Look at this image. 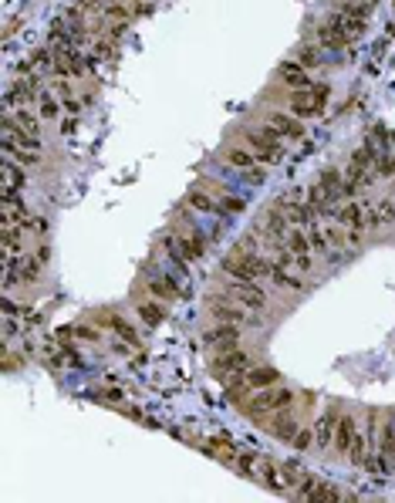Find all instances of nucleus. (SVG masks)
<instances>
[{
  "instance_id": "1",
  "label": "nucleus",
  "mask_w": 395,
  "mask_h": 503,
  "mask_svg": "<svg viewBox=\"0 0 395 503\" xmlns=\"http://www.w3.org/2000/svg\"><path fill=\"white\" fill-rule=\"evenodd\" d=\"M270 270H274V260L260 257V253H247L240 247H233L223 257V274L230 280H264L270 277Z\"/></svg>"
},
{
  "instance_id": "2",
  "label": "nucleus",
  "mask_w": 395,
  "mask_h": 503,
  "mask_svg": "<svg viewBox=\"0 0 395 503\" xmlns=\"http://www.w3.org/2000/svg\"><path fill=\"white\" fill-rule=\"evenodd\" d=\"M294 406V392L284 389V385H270V389H260L250 395V402H243L240 412H247L254 422H267V416H274V412H281V409H291Z\"/></svg>"
},
{
  "instance_id": "3",
  "label": "nucleus",
  "mask_w": 395,
  "mask_h": 503,
  "mask_svg": "<svg viewBox=\"0 0 395 503\" xmlns=\"http://www.w3.org/2000/svg\"><path fill=\"white\" fill-rule=\"evenodd\" d=\"M243 145H247L264 166H274L277 159H284V136L270 126L247 128V132H243Z\"/></svg>"
},
{
  "instance_id": "4",
  "label": "nucleus",
  "mask_w": 395,
  "mask_h": 503,
  "mask_svg": "<svg viewBox=\"0 0 395 503\" xmlns=\"http://www.w3.org/2000/svg\"><path fill=\"white\" fill-rule=\"evenodd\" d=\"M223 162L230 169H237L247 182H254V186H260V182L267 179V166L257 159L247 145H226L223 149Z\"/></svg>"
},
{
  "instance_id": "5",
  "label": "nucleus",
  "mask_w": 395,
  "mask_h": 503,
  "mask_svg": "<svg viewBox=\"0 0 395 503\" xmlns=\"http://www.w3.org/2000/svg\"><path fill=\"white\" fill-rule=\"evenodd\" d=\"M210 365H213V372H216V378L226 382L233 372H247V368H250V355L240 351V348H223V351H216V355H213Z\"/></svg>"
},
{
  "instance_id": "6",
  "label": "nucleus",
  "mask_w": 395,
  "mask_h": 503,
  "mask_svg": "<svg viewBox=\"0 0 395 503\" xmlns=\"http://www.w3.org/2000/svg\"><path fill=\"white\" fill-rule=\"evenodd\" d=\"M230 297L240 301L247 311H264L267 308V294L257 280H230Z\"/></svg>"
},
{
  "instance_id": "7",
  "label": "nucleus",
  "mask_w": 395,
  "mask_h": 503,
  "mask_svg": "<svg viewBox=\"0 0 395 503\" xmlns=\"http://www.w3.org/2000/svg\"><path fill=\"white\" fill-rule=\"evenodd\" d=\"M145 291L152 294V297H159V301H179V297H183V287H179V280H176L172 270H155V274H149Z\"/></svg>"
},
{
  "instance_id": "8",
  "label": "nucleus",
  "mask_w": 395,
  "mask_h": 503,
  "mask_svg": "<svg viewBox=\"0 0 395 503\" xmlns=\"http://www.w3.org/2000/svg\"><path fill=\"white\" fill-rule=\"evenodd\" d=\"M199 449L206 453V456H213L216 463H226V466H233V460H237V443H233V436L230 433H213L210 439H203L199 443Z\"/></svg>"
},
{
  "instance_id": "9",
  "label": "nucleus",
  "mask_w": 395,
  "mask_h": 503,
  "mask_svg": "<svg viewBox=\"0 0 395 503\" xmlns=\"http://www.w3.org/2000/svg\"><path fill=\"white\" fill-rule=\"evenodd\" d=\"M257 233L264 240H284L291 233V220H287V213L284 210H264L260 213V220H257Z\"/></svg>"
},
{
  "instance_id": "10",
  "label": "nucleus",
  "mask_w": 395,
  "mask_h": 503,
  "mask_svg": "<svg viewBox=\"0 0 395 503\" xmlns=\"http://www.w3.org/2000/svg\"><path fill=\"white\" fill-rule=\"evenodd\" d=\"M41 98V78L38 74H21L7 95V109H21V105H30Z\"/></svg>"
},
{
  "instance_id": "11",
  "label": "nucleus",
  "mask_w": 395,
  "mask_h": 503,
  "mask_svg": "<svg viewBox=\"0 0 395 503\" xmlns=\"http://www.w3.org/2000/svg\"><path fill=\"white\" fill-rule=\"evenodd\" d=\"M291 497H297V500H325V503L345 500V493H341V490H335L331 483H321V480H314V476H308V480H304Z\"/></svg>"
},
{
  "instance_id": "12",
  "label": "nucleus",
  "mask_w": 395,
  "mask_h": 503,
  "mask_svg": "<svg viewBox=\"0 0 395 503\" xmlns=\"http://www.w3.org/2000/svg\"><path fill=\"white\" fill-rule=\"evenodd\" d=\"M159 243H162V253L169 257V264L176 267V274H179V277H189V267H193V260L186 257V250H183V240H179V233H172V230H166Z\"/></svg>"
},
{
  "instance_id": "13",
  "label": "nucleus",
  "mask_w": 395,
  "mask_h": 503,
  "mask_svg": "<svg viewBox=\"0 0 395 503\" xmlns=\"http://www.w3.org/2000/svg\"><path fill=\"white\" fill-rule=\"evenodd\" d=\"M203 341H206V345H210L213 351L237 348V341H240V324H233V321H220V324H213L210 331L203 335Z\"/></svg>"
},
{
  "instance_id": "14",
  "label": "nucleus",
  "mask_w": 395,
  "mask_h": 503,
  "mask_svg": "<svg viewBox=\"0 0 395 503\" xmlns=\"http://www.w3.org/2000/svg\"><path fill=\"white\" fill-rule=\"evenodd\" d=\"M210 311H213V318H216V321H233V324H243V321H247V314H250V311L243 308L240 301H233L230 294H220V297H213V301H210Z\"/></svg>"
},
{
  "instance_id": "15",
  "label": "nucleus",
  "mask_w": 395,
  "mask_h": 503,
  "mask_svg": "<svg viewBox=\"0 0 395 503\" xmlns=\"http://www.w3.org/2000/svg\"><path fill=\"white\" fill-rule=\"evenodd\" d=\"M267 433L274 436V439H284V443H291L294 439V433L301 429L297 426V416H294V409H281V412H274V416H267Z\"/></svg>"
},
{
  "instance_id": "16",
  "label": "nucleus",
  "mask_w": 395,
  "mask_h": 503,
  "mask_svg": "<svg viewBox=\"0 0 395 503\" xmlns=\"http://www.w3.org/2000/svg\"><path fill=\"white\" fill-rule=\"evenodd\" d=\"M277 78H281V82L287 84L291 92H304V88H311V84H314L308 78V68H304L297 57H291V61H281V65H277Z\"/></svg>"
},
{
  "instance_id": "17",
  "label": "nucleus",
  "mask_w": 395,
  "mask_h": 503,
  "mask_svg": "<svg viewBox=\"0 0 395 503\" xmlns=\"http://www.w3.org/2000/svg\"><path fill=\"white\" fill-rule=\"evenodd\" d=\"M335 223H341L345 230H365L368 226V210L358 203V199H348L335 210Z\"/></svg>"
},
{
  "instance_id": "18",
  "label": "nucleus",
  "mask_w": 395,
  "mask_h": 503,
  "mask_svg": "<svg viewBox=\"0 0 395 503\" xmlns=\"http://www.w3.org/2000/svg\"><path fill=\"white\" fill-rule=\"evenodd\" d=\"M257 483H264L270 493H287V480L270 456H260V463H257Z\"/></svg>"
},
{
  "instance_id": "19",
  "label": "nucleus",
  "mask_w": 395,
  "mask_h": 503,
  "mask_svg": "<svg viewBox=\"0 0 395 503\" xmlns=\"http://www.w3.org/2000/svg\"><path fill=\"white\" fill-rule=\"evenodd\" d=\"M267 126L277 128L284 139H304L308 132H304V118H297V115H287V112H270L267 115Z\"/></svg>"
},
{
  "instance_id": "20",
  "label": "nucleus",
  "mask_w": 395,
  "mask_h": 503,
  "mask_svg": "<svg viewBox=\"0 0 395 503\" xmlns=\"http://www.w3.org/2000/svg\"><path fill=\"white\" fill-rule=\"evenodd\" d=\"M223 389H226V402L237 409H240L243 402H250V395H254L250 382H247V372H233V375L223 382Z\"/></svg>"
},
{
  "instance_id": "21",
  "label": "nucleus",
  "mask_w": 395,
  "mask_h": 503,
  "mask_svg": "<svg viewBox=\"0 0 395 503\" xmlns=\"http://www.w3.org/2000/svg\"><path fill=\"white\" fill-rule=\"evenodd\" d=\"M186 206H189V210H196V213H213V216H223V213H220V203L213 199V193L206 189V186H193V189L186 193Z\"/></svg>"
},
{
  "instance_id": "22",
  "label": "nucleus",
  "mask_w": 395,
  "mask_h": 503,
  "mask_svg": "<svg viewBox=\"0 0 395 503\" xmlns=\"http://www.w3.org/2000/svg\"><path fill=\"white\" fill-rule=\"evenodd\" d=\"M135 311H139V318L145 324H162L169 318L166 301H159V297H139V301H135Z\"/></svg>"
},
{
  "instance_id": "23",
  "label": "nucleus",
  "mask_w": 395,
  "mask_h": 503,
  "mask_svg": "<svg viewBox=\"0 0 395 503\" xmlns=\"http://www.w3.org/2000/svg\"><path fill=\"white\" fill-rule=\"evenodd\" d=\"M355 433H358V419H355L352 412H341V416H338V429H335V443H331V446H335L341 456H345V453H348V446H352Z\"/></svg>"
},
{
  "instance_id": "24",
  "label": "nucleus",
  "mask_w": 395,
  "mask_h": 503,
  "mask_svg": "<svg viewBox=\"0 0 395 503\" xmlns=\"http://www.w3.org/2000/svg\"><path fill=\"white\" fill-rule=\"evenodd\" d=\"M318 189L335 203V199H345V176H341L338 169H321V176H318Z\"/></svg>"
},
{
  "instance_id": "25",
  "label": "nucleus",
  "mask_w": 395,
  "mask_h": 503,
  "mask_svg": "<svg viewBox=\"0 0 395 503\" xmlns=\"http://www.w3.org/2000/svg\"><path fill=\"white\" fill-rule=\"evenodd\" d=\"M338 409H328L321 419L314 422V436H318V446L325 449V446H331L335 443V429H338Z\"/></svg>"
},
{
  "instance_id": "26",
  "label": "nucleus",
  "mask_w": 395,
  "mask_h": 503,
  "mask_svg": "<svg viewBox=\"0 0 395 503\" xmlns=\"http://www.w3.org/2000/svg\"><path fill=\"white\" fill-rule=\"evenodd\" d=\"M247 382L254 392L270 389V385H281V372L270 368V365H257V368H247Z\"/></svg>"
},
{
  "instance_id": "27",
  "label": "nucleus",
  "mask_w": 395,
  "mask_h": 503,
  "mask_svg": "<svg viewBox=\"0 0 395 503\" xmlns=\"http://www.w3.org/2000/svg\"><path fill=\"white\" fill-rule=\"evenodd\" d=\"M375 446V436L368 433V429H358V433H355V439H352V446H348V453H345V456H348V463H352V466H362V463H365V456H368V449Z\"/></svg>"
},
{
  "instance_id": "28",
  "label": "nucleus",
  "mask_w": 395,
  "mask_h": 503,
  "mask_svg": "<svg viewBox=\"0 0 395 503\" xmlns=\"http://www.w3.org/2000/svg\"><path fill=\"white\" fill-rule=\"evenodd\" d=\"M291 109H294L297 118H311V115L321 112V105H318V98H314L311 88H304V92H291Z\"/></svg>"
},
{
  "instance_id": "29",
  "label": "nucleus",
  "mask_w": 395,
  "mask_h": 503,
  "mask_svg": "<svg viewBox=\"0 0 395 503\" xmlns=\"http://www.w3.org/2000/svg\"><path fill=\"white\" fill-rule=\"evenodd\" d=\"M4 260H14L17 274H21V284H30V280L41 277V260H38V257H28V253H21V257H4Z\"/></svg>"
},
{
  "instance_id": "30",
  "label": "nucleus",
  "mask_w": 395,
  "mask_h": 503,
  "mask_svg": "<svg viewBox=\"0 0 395 503\" xmlns=\"http://www.w3.org/2000/svg\"><path fill=\"white\" fill-rule=\"evenodd\" d=\"M392 223H395V203L392 199H382L375 210H368V226L382 230V226H392Z\"/></svg>"
},
{
  "instance_id": "31",
  "label": "nucleus",
  "mask_w": 395,
  "mask_h": 503,
  "mask_svg": "<svg viewBox=\"0 0 395 503\" xmlns=\"http://www.w3.org/2000/svg\"><path fill=\"white\" fill-rule=\"evenodd\" d=\"M101 17H105V21H126V24H132V21H135V11H132V4H126V0H109V4L101 7Z\"/></svg>"
},
{
  "instance_id": "32",
  "label": "nucleus",
  "mask_w": 395,
  "mask_h": 503,
  "mask_svg": "<svg viewBox=\"0 0 395 503\" xmlns=\"http://www.w3.org/2000/svg\"><path fill=\"white\" fill-rule=\"evenodd\" d=\"M281 473H284V480H287L291 493H294V490L311 476L308 470H304V463H301V460H284V463H281Z\"/></svg>"
},
{
  "instance_id": "33",
  "label": "nucleus",
  "mask_w": 395,
  "mask_h": 503,
  "mask_svg": "<svg viewBox=\"0 0 395 503\" xmlns=\"http://www.w3.org/2000/svg\"><path fill=\"white\" fill-rule=\"evenodd\" d=\"M24 179H28V176H24V166H17L14 159L7 155V159H4V189H24Z\"/></svg>"
},
{
  "instance_id": "34",
  "label": "nucleus",
  "mask_w": 395,
  "mask_h": 503,
  "mask_svg": "<svg viewBox=\"0 0 395 503\" xmlns=\"http://www.w3.org/2000/svg\"><path fill=\"white\" fill-rule=\"evenodd\" d=\"M61 112H65V105H61V98H57L55 92H41V98H38V115L51 122V118H57V115H61Z\"/></svg>"
},
{
  "instance_id": "35",
  "label": "nucleus",
  "mask_w": 395,
  "mask_h": 503,
  "mask_svg": "<svg viewBox=\"0 0 395 503\" xmlns=\"http://www.w3.org/2000/svg\"><path fill=\"white\" fill-rule=\"evenodd\" d=\"M267 280H274L277 287H287V291H301V287H304L301 274H291L287 267H277V264H274V270H270V277H267Z\"/></svg>"
},
{
  "instance_id": "36",
  "label": "nucleus",
  "mask_w": 395,
  "mask_h": 503,
  "mask_svg": "<svg viewBox=\"0 0 395 503\" xmlns=\"http://www.w3.org/2000/svg\"><path fill=\"white\" fill-rule=\"evenodd\" d=\"M321 44H311V41H304V44H297V51H294V57L304 65V68H318L321 65Z\"/></svg>"
},
{
  "instance_id": "37",
  "label": "nucleus",
  "mask_w": 395,
  "mask_h": 503,
  "mask_svg": "<svg viewBox=\"0 0 395 503\" xmlns=\"http://www.w3.org/2000/svg\"><path fill=\"white\" fill-rule=\"evenodd\" d=\"M284 243H287V250L294 253V257H304V253H311L314 247H311V240L304 230H297V226H291V233L284 237Z\"/></svg>"
},
{
  "instance_id": "38",
  "label": "nucleus",
  "mask_w": 395,
  "mask_h": 503,
  "mask_svg": "<svg viewBox=\"0 0 395 503\" xmlns=\"http://www.w3.org/2000/svg\"><path fill=\"white\" fill-rule=\"evenodd\" d=\"M11 115H14V122H17L21 128H24V132H34V136H41V115H34V112L28 109V105L14 109Z\"/></svg>"
},
{
  "instance_id": "39",
  "label": "nucleus",
  "mask_w": 395,
  "mask_h": 503,
  "mask_svg": "<svg viewBox=\"0 0 395 503\" xmlns=\"http://www.w3.org/2000/svg\"><path fill=\"white\" fill-rule=\"evenodd\" d=\"M257 463H260V456H257V453H237L233 470H237L240 476H247V480H257Z\"/></svg>"
},
{
  "instance_id": "40",
  "label": "nucleus",
  "mask_w": 395,
  "mask_h": 503,
  "mask_svg": "<svg viewBox=\"0 0 395 503\" xmlns=\"http://www.w3.org/2000/svg\"><path fill=\"white\" fill-rule=\"evenodd\" d=\"M341 14L365 24L368 14H372V4H368V0H345V4H341Z\"/></svg>"
},
{
  "instance_id": "41",
  "label": "nucleus",
  "mask_w": 395,
  "mask_h": 503,
  "mask_svg": "<svg viewBox=\"0 0 395 503\" xmlns=\"http://www.w3.org/2000/svg\"><path fill=\"white\" fill-rule=\"evenodd\" d=\"M291 446L297 449V453H304V449L318 446V436H314V426H301L294 433V439H291Z\"/></svg>"
},
{
  "instance_id": "42",
  "label": "nucleus",
  "mask_w": 395,
  "mask_h": 503,
  "mask_svg": "<svg viewBox=\"0 0 395 503\" xmlns=\"http://www.w3.org/2000/svg\"><path fill=\"white\" fill-rule=\"evenodd\" d=\"M243 210H247V199L243 196L230 193V189L220 196V213H243Z\"/></svg>"
},
{
  "instance_id": "43",
  "label": "nucleus",
  "mask_w": 395,
  "mask_h": 503,
  "mask_svg": "<svg viewBox=\"0 0 395 503\" xmlns=\"http://www.w3.org/2000/svg\"><path fill=\"white\" fill-rule=\"evenodd\" d=\"M4 155H11L17 166H24V169H30V166H38V162H41V155L34 153V149H14V153H4Z\"/></svg>"
},
{
  "instance_id": "44",
  "label": "nucleus",
  "mask_w": 395,
  "mask_h": 503,
  "mask_svg": "<svg viewBox=\"0 0 395 503\" xmlns=\"http://www.w3.org/2000/svg\"><path fill=\"white\" fill-rule=\"evenodd\" d=\"M237 247L247 253H260V233L257 230H250V233H243L240 240H237Z\"/></svg>"
},
{
  "instance_id": "45",
  "label": "nucleus",
  "mask_w": 395,
  "mask_h": 503,
  "mask_svg": "<svg viewBox=\"0 0 395 503\" xmlns=\"http://www.w3.org/2000/svg\"><path fill=\"white\" fill-rule=\"evenodd\" d=\"M91 55L99 57V61H109V57H115V41H109V38H101L95 48H91Z\"/></svg>"
},
{
  "instance_id": "46",
  "label": "nucleus",
  "mask_w": 395,
  "mask_h": 503,
  "mask_svg": "<svg viewBox=\"0 0 395 503\" xmlns=\"http://www.w3.org/2000/svg\"><path fill=\"white\" fill-rule=\"evenodd\" d=\"M74 335H78V341H99L101 328H91V324H74Z\"/></svg>"
},
{
  "instance_id": "47",
  "label": "nucleus",
  "mask_w": 395,
  "mask_h": 503,
  "mask_svg": "<svg viewBox=\"0 0 395 503\" xmlns=\"http://www.w3.org/2000/svg\"><path fill=\"white\" fill-rule=\"evenodd\" d=\"M61 105H65V112L68 115H82V105H85V101H82V98H61Z\"/></svg>"
},
{
  "instance_id": "48",
  "label": "nucleus",
  "mask_w": 395,
  "mask_h": 503,
  "mask_svg": "<svg viewBox=\"0 0 395 503\" xmlns=\"http://www.w3.org/2000/svg\"><path fill=\"white\" fill-rule=\"evenodd\" d=\"M311 253H304V257H294V270L297 274H311Z\"/></svg>"
},
{
  "instance_id": "49",
  "label": "nucleus",
  "mask_w": 395,
  "mask_h": 503,
  "mask_svg": "<svg viewBox=\"0 0 395 503\" xmlns=\"http://www.w3.org/2000/svg\"><path fill=\"white\" fill-rule=\"evenodd\" d=\"M362 243V230H348V247H358Z\"/></svg>"
},
{
  "instance_id": "50",
  "label": "nucleus",
  "mask_w": 395,
  "mask_h": 503,
  "mask_svg": "<svg viewBox=\"0 0 395 503\" xmlns=\"http://www.w3.org/2000/svg\"><path fill=\"white\" fill-rule=\"evenodd\" d=\"M34 257H38V260H48V257H51V247H48V243H41V247H38V253H34Z\"/></svg>"
},
{
  "instance_id": "51",
  "label": "nucleus",
  "mask_w": 395,
  "mask_h": 503,
  "mask_svg": "<svg viewBox=\"0 0 395 503\" xmlns=\"http://www.w3.org/2000/svg\"><path fill=\"white\" fill-rule=\"evenodd\" d=\"M392 416H395V412H392Z\"/></svg>"
}]
</instances>
